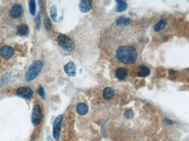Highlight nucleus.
Listing matches in <instances>:
<instances>
[{"label": "nucleus", "mask_w": 189, "mask_h": 141, "mask_svg": "<svg viewBox=\"0 0 189 141\" xmlns=\"http://www.w3.org/2000/svg\"><path fill=\"white\" fill-rule=\"evenodd\" d=\"M64 70L70 77H74L76 75V65L73 62H69L66 63L64 66Z\"/></svg>", "instance_id": "9"}, {"label": "nucleus", "mask_w": 189, "mask_h": 141, "mask_svg": "<svg viewBox=\"0 0 189 141\" xmlns=\"http://www.w3.org/2000/svg\"><path fill=\"white\" fill-rule=\"evenodd\" d=\"M92 8V3L91 1L87 0L81 1L79 5V9L81 12L86 13L88 12Z\"/></svg>", "instance_id": "10"}, {"label": "nucleus", "mask_w": 189, "mask_h": 141, "mask_svg": "<svg viewBox=\"0 0 189 141\" xmlns=\"http://www.w3.org/2000/svg\"><path fill=\"white\" fill-rule=\"evenodd\" d=\"M29 8L31 14L33 16H35L36 13V4L35 1L31 0L29 1Z\"/></svg>", "instance_id": "20"}, {"label": "nucleus", "mask_w": 189, "mask_h": 141, "mask_svg": "<svg viewBox=\"0 0 189 141\" xmlns=\"http://www.w3.org/2000/svg\"><path fill=\"white\" fill-rule=\"evenodd\" d=\"M59 46L65 51H73L75 49V44L73 40L64 34H59L57 37Z\"/></svg>", "instance_id": "3"}, {"label": "nucleus", "mask_w": 189, "mask_h": 141, "mask_svg": "<svg viewBox=\"0 0 189 141\" xmlns=\"http://www.w3.org/2000/svg\"><path fill=\"white\" fill-rule=\"evenodd\" d=\"M167 25V22L164 20H161L159 22L155 25L154 27V30L155 32H158L160 30L163 29Z\"/></svg>", "instance_id": "18"}, {"label": "nucleus", "mask_w": 189, "mask_h": 141, "mask_svg": "<svg viewBox=\"0 0 189 141\" xmlns=\"http://www.w3.org/2000/svg\"><path fill=\"white\" fill-rule=\"evenodd\" d=\"M14 54V50L12 48L5 45L0 49V55L5 59H9L12 57Z\"/></svg>", "instance_id": "8"}, {"label": "nucleus", "mask_w": 189, "mask_h": 141, "mask_svg": "<svg viewBox=\"0 0 189 141\" xmlns=\"http://www.w3.org/2000/svg\"><path fill=\"white\" fill-rule=\"evenodd\" d=\"M44 28L47 31H50L52 28V24L49 18L47 17L44 20Z\"/></svg>", "instance_id": "21"}, {"label": "nucleus", "mask_w": 189, "mask_h": 141, "mask_svg": "<svg viewBox=\"0 0 189 141\" xmlns=\"http://www.w3.org/2000/svg\"><path fill=\"white\" fill-rule=\"evenodd\" d=\"M88 111V106L84 102H80L76 107V111L80 115H86Z\"/></svg>", "instance_id": "11"}, {"label": "nucleus", "mask_w": 189, "mask_h": 141, "mask_svg": "<svg viewBox=\"0 0 189 141\" xmlns=\"http://www.w3.org/2000/svg\"><path fill=\"white\" fill-rule=\"evenodd\" d=\"M115 96V91L112 88L106 87L103 91V97L106 100H111Z\"/></svg>", "instance_id": "12"}, {"label": "nucleus", "mask_w": 189, "mask_h": 141, "mask_svg": "<svg viewBox=\"0 0 189 141\" xmlns=\"http://www.w3.org/2000/svg\"><path fill=\"white\" fill-rule=\"evenodd\" d=\"M134 115V112L132 109L126 110L124 112V116L127 119H131Z\"/></svg>", "instance_id": "22"}, {"label": "nucleus", "mask_w": 189, "mask_h": 141, "mask_svg": "<svg viewBox=\"0 0 189 141\" xmlns=\"http://www.w3.org/2000/svg\"><path fill=\"white\" fill-rule=\"evenodd\" d=\"M40 15H38L37 16V17L35 18V26L37 29H39L40 28Z\"/></svg>", "instance_id": "24"}, {"label": "nucleus", "mask_w": 189, "mask_h": 141, "mask_svg": "<svg viewBox=\"0 0 189 141\" xmlns=\"http://www.w3.org/2000/svg\"><path fill=\"white\" fill-rule=\"evenodd\" d=\"M50 15L52 20H53V22H56L57 21V7L53 5L52 6V7L50 8Z\"/></svg>", "instance_id": "19"}, {"label": "nucleus", "mask_w": 189, "mask_h": 141, "mask_svg": "<svg viewBox=\"0 0 189 141\" xmlns=\"http://www.w3.org/2000/svg\"><path fill=\"white\" fill-rule=\"evenodd\" d=\"M165 122H166V123L167 124H172V121H171V120H165Z\"/></svg>", "instance_id": "25"}, {"label": "nucleus", "mask_w": 189, "mask_h": 141, "mask_svg": "<svg viewBox=\"0 0 189 141\" xmlns=\"http://www.w3.org/2000/svg\"><path fill=\"white\" fill-rule=\"evenodd\" d=\"M38 93L41 97L43 98H45V92H44V88L42 87L41 85H40V87L38 88Z\"/></svg>", "instance_id": "23"}, {"label": "nucleus", "mask_w": 189, "mask_h": 141, "mask_svg": "<svg viewBox=\"0 0 189 141\" xmlns=\"http://www.w3.org/2000/svg\"><path fill=\"white\" fill-rule=\"evenodd\" d=\"M63 115H60L55 119L53 129V135L55 139H59L60 136L61 126L63 120Z\"/></svg>", "instance_id": "5"}, {"label": "nucleus", "mask_w": 189, "mask_h": 141, "mask_svg": "<svg viewBox=\"0 0 189 141\" xmlns=\"http://www.w3.org/2000/svg\"><path fill=\"white\" fill-rule=\"evenodd\" d=\"M115 75L119 80H124L127 77V72L125 68H119L116 70Z\"/></svg>", "instance_id": "13"}, {"label": "nucleus", "mask_w": 189, "mask_h": 141, "mask_svg": "<svg viewBox=\"0 0 189 141\" xmlns=\"http://www.w3.org/2000/svg\"><path fill=\"white\" fill-rule=\"evenodd\" d=\"M150 73V71L149 69L146 66H140L139 67L137 75L140 77H145L149 75Z\"/></svg>", "instance_id": "14"}, {"label": "nucleus", "mask_w": 189, "mask_h": 141, "mask_svg": "<svg viewBox=\"0 0 189 141\" xmlns=\"http://www.w3.org/2000/svg\"><path fill=\"white\" fill-rule=\"evenodd\" d=\"M116 2L117 3V11L118 12H123L126 10L127 7V2L125 1L120 0V1H116Z\"/></svg>", "instance_id": "17"}, {"label": "nucleus", "mask_w": 189, "mask_h": 141, "mask_svg": "<svg viewBox=\"0 0 189 141\" xmlns=\"http://www.w3.org/2000/svg\"><path fill=\"white\" fill-rule=\"evenodd\" d=\"M43 66L42 61L40 60L35 61L32 63L31 66L27 70L25 75V79L27 82H31L36 78L41 72Z\"/></svg>", "instance_id": "2"}, {"label": "nucleus", "mask_w": 189, "mask_h": 141, "mask_svg": "<svg viewBox=\"0 0 189 141\" xmlns=\"http://www.w3.org/2000/svg\"><path fill=\"white\" fill-rule=\"evenodd\" d=\"M131 20L127 17H120L116 20V25L118 26H125L130 25Z\"/></svg>", "instance_id": "16"}, {"label": "nucleus", "mask_w": 189, "mask_h": 141, "mask_svg": "<svg viewBox=\"0 0 189 141\" xmlns=\"http://www.w3.org/2000/svg\"><path fill=\"white\" fill-rule=\"evenodd\" d=\"M42 111L41 108L39 105H35L32 113V124L35 126H37L42 121Z\"/></svg>", "instance_id": "4"}, {"label": "nucleus", "mask_w": 189, "mask_h": 141, "mask_svg": "<svg viewBox=\"0 0 189 141\" xmlns=\"http://www.w3.org/2000/svg\"><path fill=\"white\" fill-rule=\"evenodd\" d=\"M116 56L120 61L125 64L135 63L137 58L136 49L130 46H122L116 51Z\"/></svg>", "instance_id": "1"}, {"label": "nucleus", "mask_w": 189, "mask_h": 141, "mask_svg": "<svg viewBox=\"0 0 189 141\" xmlns=\"http://www.w3.org/2000/svg\"><path fill=\"white\" fill-rule=\"evenodd\" d=\"M23 10L22 6L18 3L12 5L10 11V15L13 19H18L22 16Z\"/></svg>", "instance_id": "7"}, {"label": "nucleus", "mask_w": 189, "mask_h": 141, "mask_svg": "<svg viewBox=\"0 0 189 141\" xmlns=\"http://www.w3.org/2000/svg\"><path fill=\"white\" fill-rule=\"evenodd\" d=\"M29 27L26 24H22L18 26L17 28V34L21 36H24L28 34Z\"/></svg>", "instance_id": "15"}, {"label": "nucleus", "mask_w": 189, "mask_h": 141, "mask_svg": "<svg viewBox=\"0 0 189 141\" xmlns=\"http://www.w3.org/2000/svg\"><path fill=\"white\" fill-rule=\"evenodd\" d=\"M17 94L21 97L26 99H30L33 96V91L28 87H21L18 88Z\"/></svg>", "instance_id": "6"}]
</instances>
